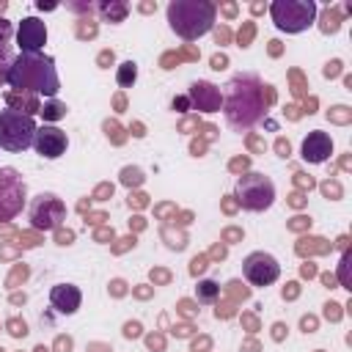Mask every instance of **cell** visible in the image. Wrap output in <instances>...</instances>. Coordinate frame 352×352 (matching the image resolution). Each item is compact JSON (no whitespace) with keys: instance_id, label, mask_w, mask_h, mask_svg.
Masks as SVG:
<instances>
[{"instance_id":"6da1fadb","label":"cell","mask_w":352,"mask_h":352,"mask_svg":"<svg viewBox=\"0 0 352 352\" xmlns=\"http://www.w3.org/2000/svg\"><path fill=\"white\" fill-rule=\"evenodd\" d=\"M264 85L256 74H234L223 88V118L234 132L253 129L264 116Z\"/></svg>"},{"instance_id":"7a4b0ae2","label":"cell","mask_w":352,"mask_h":352,"mask_svg":"<svg viewBox=\"0 0 352 352\" xmlns=\"http://www.w3.org/2000/svg\"><path fill=\"white\" fill-rule=\"evenodd\" d=\"M3 82L22 94H38L47 99H55V94L60 91L55 60L44 52H19Z\"/></svg>"},{"instance_id":"3957f363","label":"cell","mask_w":352,"mask_h":352,"mask_svg":"<svg viewBox=\"0 0 352 352\" xmlns=\"http://www.w3.org/2000/svg\"><path fill=\"white\" fill-rule=\"evenodd\" d=\"M170 30L184 41H198L214 28L217 8L209 0H170L165 8Z\"/></svg>"},{"instance_id":"277c9868","label":"cell","mask_w":352,"mask_h":352,"mask_svg":"<svg viewBox=\"0 0 352 352\" xmlns=\"http://www.w3.org/2000/svg\"><path fill=\"white\" fill-rule=\"evenodd\" d=\"M316 3L314 0H272L270 16L272 25L283 33H302L316 22Z\"/></svg>"},{"instance_id":"5b68a950","label":"cell","mask_w":352,"mask_h":352,"mask_svg":"<svg viewBox=\"0 0 352 352\" xmlns=\"http://www.w3.org/2000/svg\"><path fill=\"white\" fill-rule=\"evenodd\" d=\"M234 198L248 212H267L275 204V184L258 170H248L234 184Z\"/></svg>"},{"instance_id":"8992f818","label":"cell","mask_w":352,"mask_h":352,"mask_svg":"<svg viewBox=\"0 0 352 352\" xmlns=\"http://www.w3.org/2000/svg\"><path fill=\"white\" fill-rule=\"evenodd\" d=\"M33 135H36L33 116H28L25 110H16V107L0 110V148L19 154L33 146Z\"/></svg>"},{"instance_id":"52a82bcc","label":"cell","mask_w":352,"mask_h":352,"mask_svg":"<svg viewBox=\"0 0 352 352\" xmlns=\"http://www.w3.org/2000/svg\"><path fill=\"white\" fill-rule=\"evenodd\" d=\"M28 220L36 231H55L66 220V204L55 192H38L28 206Z\"/></svg>"},{"instance_id":"ba28073f","label":"cell","mask_w":352,"mask_h":352,"mask_svg":"<svg viewBox=\"0 0 352 352\" xmlns=\"http://www.w3.org/2000/svg\"><path fill=\"white\" fill-rule=\"evenodd\" d=\"M242 275L248 278V283L253 286H270L280 278V264L272 253L264 250H253L242 258Z\"/></svg>"},{"instance_id":"9c48e42d","label":"cell","mask_w":352,"mask_h":352,"mask_svg":"<svg viewBox=\"0 0 352 352\" xmlns=\"http://www.w3.org/2000/svg\"><path fill=\"white\" fill-rule=\"evenodd\" d=\"M25 206V182L14 170H0V220H11Z\"/></svg>"},{"instance_id":"30bf717a","label":"cell","mask_w":352,"mask_h":352,"mask_svg":"<svg viewBox=\"0 0 352 352\" xmlns=\"http://www.w3.org/2000/svg\"><path fill=\"white\" fill-rule=\"evenodd\" d=\"M33 148H36V154L44 157V160H58V157L66 154L69 138H66V132H63L60 126H55V124H41V126H36Z\"/></svg>"},{"instance_id":"8fae6325","label":"cell","mask_w":352,"mask_h":352,"mask_svg":"<svg viewBox=\"0 0 352 352\" xmlns=\"http://www.w3.org/2000/svg\"><path fill=\"white\" fill-rule=\"evenodd\" d=\"M187 99H190V107L192 110H201V113H217L223 107V91L214 82H209V80L190 82Z\"/></svg>"},{"instance_id":"7c38bea8","label":"cell","mask_w":352,"mask_h":352,"mask_svg":"<svg viewBox=\"0 0 352 352\" xmlns=\"http://www.w3.org/2000/svg\"><path fill=\"white\" fill-rule=\"evenodd\" d=\"M44 44H47V25L38 16H25L16 28L19 52H44Z\"/></svg>"},{"instance_id":"4fadbf2b","label":"cell","mask_w":352,"mask_h":352,"mask_svg":"<svg viewBox=\"0 0 352 352\" xmlns=\"http://www.w3.org/2000/svg\"><path fill=\"white\" fill-rule=\"evenodd\" d=\"M330 154H333V138H330L327 132H322V129L308 132V135L302 138V143H300V157H302L305 162H311V165L327 162Z\"/></svg>"},{"instance_id":"5bb4252c","label":"cell","mask_w":352,"mask_h":352,"mask_svg":"<svg viewBox=\"0 0 352 352\" xmlns=\"http://www.w3.org/2000/svg\"><path fill=\"white\" fill-rule=\"evenodd\" d=\"M80 302H82V292L74 286V283H58L50 289V305L63 314V316H72L80 311Z\"/></svg>"},{"instance_id":"9a60e30c","label":"cell","mask_w":352,"mask_h":352,"mask_svg":"<svg viewBox=\"0 0 352 352\" xmlns=\"http://www.w3.org/2000/svg\"><path fill=\"white\" fill-rule=\"evenodd\" d=\"M11 33H14L11 22L8 19H0V82L6 80V74H8V69H11L14 58H16V55H11V47H8Z\"/></svg>"},{"instance_id":"2e32d148","label":"cell","mask_w":352,"mask_h":352,"mask_svg":"<svg viewBox=\"0 0 352 352\" xmlns=\"http://www.w3.org/2000/svg\"><path fill=\"white\" fill-rule=\"evenodd\" d=\"M96 11H99V16L104 22H124L126 14H129V3H124V0H102L96 6Z\"/></svg>"},{"instance_id":"e0dca14e","label":"cell","mask_w":352,"mask_h":352,"mask_svg":"<svg viewBox=\"0 0 352 352\" xmlns=\"http://www.w3.org/2000/svg\"><path fill=\"white\" fill-rule=\"evenodd\" d=\"M217 294H220V286H217L214 280H209V278L198 280V286H195V297H198V302L212 305V302L217 300Z\"/></svg>"},{"instance_id":"ac0fdd59","label":"cell","mask_w":352,"mask_h":352,"mask_svg":"<svg viewBox=\"0 0 352 352\" xmlns=\"http://www.w3.org/2000/svg\"><path fill=\"white\" fill-rule=\"evenodd\" d=\"M135 80H138V66H135V60H124V63L118 66V72H116V82H118L121 88H132Z\"/></svg>"},{"instance_id":"d6986e66","label":"cell","mask_w":352,"mask_h":352,"mask_svg":"<svg viewBox=\"0 0 352 352\" xmlns=\"http://www.w3.org/2000/svg\"><path fill=\"white\" fill-rule=\"evenodd\" d=\"M41 113H44V121H58V118L66 116V104L58 102V99H50V102H44Z\"/></svg>"},{"instance_id":"ffe728a7","label":"cell","mask_w":352,"mask_h":352,"mask_svg":"<svg viewBox=\"0 0 352 352\" xmlns=\"http://www.w3.org/2000/svg\"><path fill=\"white\" fill-rule=\"evenodd\" d=\"M346 264H349V256H344L341 258V270H338V275H341V283L349 289V278H346Z\"/></svg>"},{"instance_id":"44dd1931","label":"cell","mask_w":352,"mask_h":352,"mask_svg":"<svg viewBox=\"0 0 352 352\" xmlns=\"http://www.w3.org/2000/svg\"><path fill=\"white\" fill-rule=\"evenodd\" d=\"M190 107V99L187 96H179V99H173V110H179V113H184Z\"/></svg>"}]
</instances>
